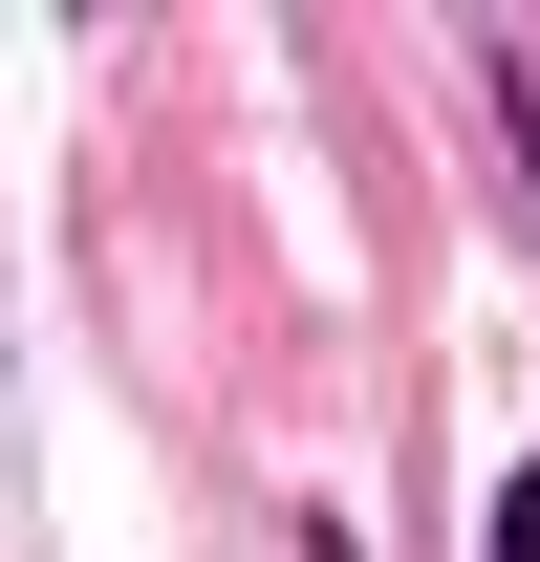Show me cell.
I'll list each match as a JSON object with an SVG mask.
<instances>
[{
    "instance_id": "cell-1",
    "label": "cell",
    "mask_w": 540,
    "mask_h": 562,
    "mask_svg": "<svg viewBox=\"0 0 540 562\" xmlns=\"http://www.w3.org/2000/svg\"><path fill=\"white\" fill-rule=\"evenodd\" d=\"M475 109H497V151H519V195H540V44H497V66H475Z\"/></svg>"
},
{
    "instance_id": "cell-2",
    "label": "cell",
    "mask_w": 540,
    "mask_h": 562,
    "mask_svg": "<svg viewBox=\"0 0 540 562\" xmlns=\"http://www.w3.org/2000/svg\"><path fill=\"white\" fill-rule=\"evenodd\" d=\"M475 562H540V476H519V497H497V519H475Z\"/></svg>"
}]
</instances>
